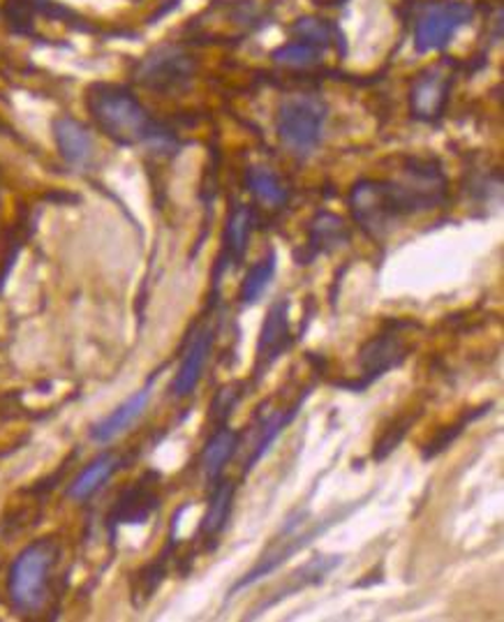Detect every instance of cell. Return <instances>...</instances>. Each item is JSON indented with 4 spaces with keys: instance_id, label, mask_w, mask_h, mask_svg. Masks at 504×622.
Here are the masks:
<instances>
[{
    "instance_id": "1",
    "label": "cell",
    "mask_w": 504,
    "mask_h": 622,
    "mask_svg": "<svg viewBox=\"0 0 504 622\" xmlns=\"http://www.w3.org/2000/svg\"><path fill=\"white\" fill-rule=\"evenodd\" d=\"M86 107L104 135L121 146L148 144L163 135L144 104L121 86H93L86 96Z\"/></svg>"
},
{
    "instance_id": "2",
    "label": "cell",
    "mask_w": 504,
    "mask_h": 622,
    "mask_svg": "<svg viewBox=\"0 0 504 622\" xmlns=\"http://www.w3.org/2000/svg\"><path fill=\"white\" fill-rule=\"evenodd\" d=\"M56 563L58 544L52 537L33 542L16 555L8 574V595L16 611L33 613L45 607Z\"/></svg>"
},
{
    "instance_id": "3",
    "label": "cell",
    "mask_w": 504,
    "mask_h": 622,
    "mask_svg": "<svg viewBox=\"0 0 504 622\" xmlns=\"http://www.w3.org/2000/svg\"><path fill=\"white\" fill-rule=\"evenodd\" d=\"M357 507H359V502H355L352 507H347V509H340V512L326 517L324 521H317L313 525H309L305 521H299V519H290L288 523H284L280 535L269 544V548L261 553V558L257 560V565L244 576V579H238L227 595L234 597L240 590H246V588L259 584L261 579H267V576L273 574L280 565L288 563L292 555H296L301 548L311 546L317 537H322L328 527L352 514Z\"/></svg>"
},
{
    "instance_id": "4",
    "label": "cell",
    "mask_w": 504,
    "mask_h": 622,
    "mask_svg": "<svg viewBox=\"0 0 504 622\" xmlns=\"http://www.w3.org/2000/svg\"><path fill=\"white\" fill-rule=\"evenodd\" d=\"M326 123V104L315 96H294L284 100L278 114V137L296 155H311Z\"/></svg>"
},
{
    "instance_id": "5",
    "label": "cell",
    "mask_w": 504,
    "mask_h": 622,
    "mask_svg": "<svg viewBox=\"0 0 504 622\" xmlns=\"http://www.w3.org/2000/svg\"><path fill=\"white\" fill-rule=\"evenodd\" d=\"M349 209L361 230L372 238H382L405 218L389 181H359L349 192Z\"/></svg>"
},
{
    "instance_id": "6",
    "label": "cell",
    "mask_w": 504,
    "mask_h": 622,
    "mask_svg": "<svg viewBox=\"0 0 504 622\" xmlns=\"http://www.w3.org/2000/svg\"><path fill=\"white\" fill-rule=\"evenodd\" d=\"M474 10L458 0L428 3L414 24V47L419 54L440 52L456 37V33L470 24Z\"/></svg>"
},
{
    "instance_id": "7",
    "label": "cell",
    "mask_w": 504,
    "mask_h": 622,
    "mask_svg": "<svg viewBox=\"0 0 504 622\" xmlns=\"http://www.w3.org/2000/svg\"><path fill=\"white\" fill-rule=\"evenodd\" d=\"M410 354V343L405 333L393 324L391 329L380 331L378 336H372L359 352V368H361V382H357L352 389H366L389 370L403 366Z\"/></svg>"
},
{
    "instance_id": "8",
    "label": "cell",
    "mask_w": 504,
    "mask_h": 622,
    "mask_svg": "<svg viewBox=\"0 0 504 622\" xmlns=\"http://www.w3.org/2000/svg\"><path fill=\"white\" fill-rule=\"evenodd\" d=\"M453 84V63L440 60L430 65L412 86L410 107L419 121H435L443 116Z\"/></svg>"
},
{
    "instance_id": "9",
    "label": "cell",
    "mask_w": 504,
    "mask_h": 622,
    "mask_svg": "<svg viewBox=\"0 0 504 622\" xmlns=\"http://www.w3.org/2000/svg\"><path fill=\"white\" fill-rule=\"evenodd\" d=\"M292 347V331H290V303L280 299L276 301L265 324H261V333L257 341L255 352V380H261L265 373L282 357L284 352Z\"/></svg>"
},
{
    "instance_id": "10",
    "label": "cell",
    "mask_w": 504,
    "mask_h": 622,
    "mask_svg": "<svg viewBox=\"0 0 504 622\" xmlns=\"http://www.w3.org/2000/svg\"><path fill=\"white\" fill-rule=\"evenodd\" d=\"M194 73V63L179 49H158L144 58L137 68V81L153 91H177L186 86Z\"/></svg>"
},
{
    "instance_id": "11",
    "label": "cell",
    "mask_w": 504,
    "mask_h": 622,
    "mask_svg": "<svg viewBox=\"0 0 504 622\" xmlns=\"http://www.w3.org/2000/svg\"><path fill=\"white\" fill-rule=\"evenodd\" d=\"M150 391H153V380L144 389L125 398V401L112 414H107L102 421H98V424L91 429V440L107 444V442L116 440L119 435H123L125 431L133 429L150 403Z\"/></svg>"
},
{
    "instance_id": "12",
    "label": "cell",
    "mask_w": 504,
    "mask_h": 622,
    "mask_svg": "<svg viewBox=\"0 0 504 622\" xmlns=\"http://www.w3.org/2000/svg\"><path fill=\"white\" fill-rule=\"evenodd\" d=\"M340 563H343V555H317V558H313V560L305 563L303 567H299V569L290 576V579L282 584V588L273 592V597L265 599V602H261V604L253 611L250 618H257L265 609L276 607L278 602H282L284 597H292V595H296V592H301V590H305V588L320 586V584L326 579V576L332 574Z\"/></svg>"
},
{
    "instance_id": "13",
    "label": "cell",
    "mask_w": 504,
    "mask_h": 622,
    "mask_svg": "<svg viewBox=\"0 0 504 622\" xmlns=\"http://www.w3.org/2000/svg\"><path fill=\"white\" fill-rule=\"evenodd\" d=\"M213 336H215L213 329L204 326L192 338L190 347L186 349L179 373H177V377H173V385H171V391L177 398H188L197 389V385H200L202 373H204L206 362H209V354L213 349Z\"/></svg>"
},
{
    "instance_id": "14",
    "label": "cell",
    "mask_w": 504,
    "mask_h": 622,
    "mask_svg": "<svg viewBox=\"0 0 504 622\" xmlns=\"http://www.w3.org/2000/svg\"><path fill=\"white\" fill-rule=\"evenodd\" d=\"M54 137H56V146H58L65 163L72 165V167L91 165L96 144H93L91 132L86 130L79 121L68 119V116L56 119Z\"/></svg>"
},
{
    "instance_id": "15",
    "label": "cell",
    "mask_w": 504,
    "mask_h": 622,
    "mask_svg": "<svg viewBox=\"0 0 504 622\" xmlns=\"http://www.w3.org/2000/svg\"><path fill=\"white\" fill-rule=\"evenodd\" d=\"M240 447V433H236L229 426H221L213 437L206 442V447L202 452V470L206 481L215 484L223 477V470L227 468V463L234 458V454Z\"/></svg>"
},
{
    "instance_id": "16",
    "label": "cell",
    "mask_w": 504,
    "mask_h": 622,
    "mask_svg": "<svg viewBox=\"0 0 504 622\" xmlns=\"http://www.w3.org/2000/svg\"><path fill=\"white\" fill-rule=\"evenodd\" d=\"M121 468V458L116 454H102L96 460H91L86 468L79 473V477L70 484L68 496L77 502L89 500L96 496L100 488L114 477V473Z\"/></svg>"
},
{
    "instance_id": "17",
    "label": "cell",
    "mask_w": 504,
    "mask_h": 622,
    "mask_svg": "<svg viewBox=\"0 0 504 622\" xmlns=\"http://www.w3.org/2000/svg\"><path fill=\"white\" fill-rule=\"evenodd\" d=\"M156 507H158V496L153 491V484L144 479L123 493V498L114 509V514L109 519L114 523H144Z\"/></svg>"
},
{
    "instance_id": "18",
    "label": "cell",
    "mask_w": 504,
    "mask_h": 622,
    "mask_svg": "<svg viewBox=\"0 0 504 622\" xmlns=\"http://www.w3.org/2000/svg\"><path fill=\"white\" fill-rule=\"evenodd\" d=\"M347 241H349V230L343 218L334 213H320L311 222V248H313L311 257H317L320 253H332Z\"/></svg>"
},
{
    "instance_id": "19",
    "label": "cell",
    "mask_w": 504,
    "mask_h": 622,
    "mask_svg": "<svg viewBox=\"0 0 504 622\" xmlns=\"http://www.w3.org/2000/svg\"><path fill=\"white\" fill-rule=\"evenodd\" d=\"M232 502H234V484L232 481L215 484L211 502H209V512L202 521L204 537L209 540L217 537L227 527V521L232 514Z\"/></svg>"
},
{
    "instance_id": "20",
    "label": "cell",
    "mask_w": 504,
    "mask_h": 622,
    "mask_svg": "<svg viewBox=\"0 0 504 622\" xmlns=\"http://www.w3.org/2000/svg\"><path fill=\"white\" fill-rule=\"evenodd\" d=\"M276 266H278L276 253H269L267 257H261L259 262H255L250 266L244 282H240V292H238L240 303L253 306V303H257L261 299V295L269 290V285H271L273 276H276Z\"/></svg>"
},
{
    "instance_id": "21",
    "label": "cell",
    "mask_w": 504,
    "mask_h": 622,
    "mask_svg": "<svg viewBox=\"0 0 504 622\" xmlns=\"http://www.w3.org/2000/svg\"><path fill=\"white\" fill-rule=\"evenodd\" d=\"M246 179H248L250 192L257 197V202L267 204L271 209L282 207L284 202H288V197H290L288 188L280 184V179L269 167H253Z\"/></svg>"
},
{
    "instance_id": "22",
    "label": "cell",
    "mask_w": 504,
    "mask_h": 622,
    "mask_svg": "<svg viewBox=\"0 0 504 622\" xmlns=\"http://www.w3.org/2000/svg\"><path fill=\"white\" fill-rule=\"evenodd\" d=\"M299 408H301V401H299L296 406L288 408V410H280V412L271 414V416L265 421V424H261L259 437H257L255 449H253V456H250V460L246 463V473H250V470L255 468V465L267 456V452L271 449V444L278 440V435H280L284 429H288L290 421L296 416Z\"/></svg>"
},
{
    "instance_id": "23",
    "label": "cell",
    "mask_w": 504,
    "mask_h": 622,
    "mask_svg": "<svg viewBox=\"0 0 504 622\" xmlns=\"http://www.w3.org/2000/svg\"><path fill=\"white\" fill-rule=\"evenodd\" d=\"M253 232V213L246 207H236L229 215L225 232V248L229 251V259L238 264L248 253V241Z\"/></svg>"
},
{
    "instance_id": "24",
    "label": "cell",
    "mask_w": 504,
    "mask_h": 622,
    "mask_svg": "<svg viewBox=\"0 0 504 622\" xmlns=\"http://www.w3.org/2000/svg\"><path fill=\"white\" fill-rule=\"evenodd\" d=\"M273 60L280 65H288V68H311V65L320 60V52L309 42H292L276 49Z\"/></svg>"
},
{
    "instance_id": "25",
    "label": "cell",
    "mask_w": 504,
    "mask_h": 622,
    "mask_svg": "<svg viewBox=\"0 0 504 622\" xmlns=\"http://www.w3.org/2000/svg\"><path fill=\"white\" fill-rule=\"evenodd\" d=\"M292 33L301 40V42H309L313 47H320V44H326L334 40V26L326 24V21L320 19H299L296 24L292 26Z\"/></svg>"
},
{
    "instance_id": "26",
    "label": "cell",
    "mask_w": 504,
    "mask_h": 622,
    "mask_svg": "<svg viewBox=\"0 0 504 622\" xmlns=\"http://www.w3.org/2000/svg\"><path fill=\"white\" fill-rule=\"evenodd\" d=\"M412 421H414V416H407L405 421H396V424H393L391 429H387V433L380 437V442L376 444V452H372V458L376 460H382V458H387L393 449L399 447V444L403 442V437L407 435V429L412 426Z\"/></svg>"
},
{
    "instance_id": "27",
    "label": "cell",
    "mask_w": 504,
    "mask_h": 622,
    "mask_svg": "<svg viewBox=\"0 0 504 622\" xmlns=\"http://www.w3.org/2000/svg\"><path fill=\"white\" fill-rule=\"evenodd\" d=\"M474 416H479V414H468L463 421H458V424L449 426L447 431H443L440 435H437V437L428 444V447L424 449V458H435L437 454H443V452L449 447V444H451L460 433H463V429L470 424V421H472Z\"/></svg>"
},
{
    "instance_id": "28",
    "label": "cell",
    "mask_w": 504,
    "mask_h": 622,
    "mask_svg": "<svg viewBox=\"0 0 504 622\" xmlns=\"http://www.w3.org/2000/svg\"><path fill=\"white\" fill-rule=\"evenodd\" d=\"M171 5H177V0H171V3H169V8H171Z\"/></svg>"
}]
</instances>
